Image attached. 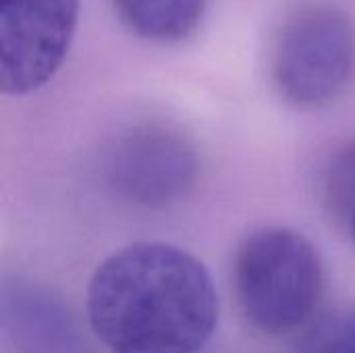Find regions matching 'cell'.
I'll return each instance as SVG.
<instances>
[{
    "mask_svg": "<svg viewBox=\"0 0 355 353\" xmlns=\"http://www.w3.org/2000/svg\"><path fill=\"white\" fill-rule=\"evenodd\" d=\"M295 353H355V310L327 314L312 322Z\"/></svg>",
    "mask_w": 355,
    "mask_h": 353,
    "instance_id": "obj_8",
    "label": "cell"
},
{
    "mask_svg": "<svg viewBox=\"0 0 355 353\" xmlns=\"http://www.w3.org/2000/svg\"><path fill=\"white\" fill-rule=\"evenodd\" d=\"M87 316L112 353H198L218 322V298L204 264L166 243H133L92 277Z\"/></svg>",
    "mask_w": 355,
    "mask_h": 353,
    "instance_id": "obj_1",
    "label": "cell"
},
{
    "mask_svg": "<svg viewBox=\"0 0 355 353\" xmlns=\"http://www.w3.org/2000/svg\"><path fill=\"white\" fill-rule=\"evenodd\" d=\"M279 96L318 110L341 100L355 79V25L335 4H306L281 27L270 60Z\"/></svg>",
    "mask_w": 355,
    "mask_h": 353,
    "instance_id": "obj_3",
    "label": "cell"
},
{
    "mask_svg": "<svg viewBox=\"0 0 355 353\" xmlns=\"http://www.w3.org/2000/svg\"><path fill=\"white\" fill-rule=\"evenodd\" d=\"M198 158L191 144L158 125L123 133L106 154V175L123 198L141 206H164L193 183Z\"/></svg>",
    "mask_w": 355,
    "mask_h": 353,
    "instance_id": "obj_5",
    "label": "cell"
},
{
    "mask_svg": "<svg viewBox=\"0 0 355 353\" xmlns=\"http://www.w3.org/2000/svg\"><path fill=\"white\" fill-rule=\"evenodd\" d=\"M341 221H345L349 225V231H352V235H354L355 239V198L352 200V204L347 206V210H345V214H343Z\"/></svg>",
    "mask_w": 355,
    "mask_h": 353,
    "instance_id": "obj_9",
    "label": "cell"
},
{
    "mask_svg": "<svg viewBox=\"0 0 355 353\" xmlns=\"http://www.w3.org/2000/svg\"><path fill=\"white\" fill-rule=\"evenodd\" d=\"M208 0H112L119 19L154 44H179L200 27Z\"/></svg>",
    "mask_w": 355,
    "mask_h": 353,
    "instance_id": "obj_7",
    "label": "cell"
},
{
    "mask_svg": "<svg viewBox=\"0 0 355 353\" xmlns=\"http://www.w3.org/2000/svg\"><path fill=\"white\" fill-rule=\"evenodd\" d=\"M2 347L10 353H92L69 312L37 289H2Z\"/></svg>",
    "mask_w": 355,
    "mask_h": 353,
    "instance_id": "obj_6",
    "label": "cell"
},
{
    "mask_svg": "<svg viewBox=\"0 0 355 353\" xmlns=\"http://www.w3.org/2000/svg\"><path fill=\"white\" fill-rule=\"evenodd\" d=\"M79 0H0V89L27 96L46 85L69 54Z\"/></svg>",
    "mask_w": 355,
    "mask_h": 353,
    "instance_id": "obj_4",
    "label": "cell"
},
{
    "mask_svg": "<svg viewBox=\"0 0 355 353\" xmlns=\"http://www.w3.org/2000/svg\"><path fill=\"white\" fill-rule=\"evenodd\" d=\"M235 287L245 318L258 331L285 335L312 320L324 289L322 260L302 233L260 229L237 252Z\"/></svg>",
    "mask_w": 355,
    "mask_h": 353,
    "instance_id": "obj_2",
    "label": "cell"
}]
</instances>
